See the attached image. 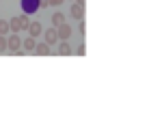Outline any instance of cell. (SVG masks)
Returning a JSON list of instances; mask_svg holds the SVG:
<instances>
[{"label":"cell","instance_id":"obj_5","mask_svg":"<svg viewBox=\"0 0 147 123\" xmlns=\"http://www.w3.org/2000/svg\"><path fill=\"white\" fill-rule=\"evenodd\" d=\"M28 35H30V37H35V39H37V37H41V35H43L41 22H37V19H32V22H30V26H28Z\"/></svg>","mask_w":147,"mask_h":123},{"label":"cell","instance_id":"obj_14","mask_svg":"<svg viewBox=\"0 0 147 123\" xmlns=\"http://www.w3.org/2000/svg\"><path fill=\"white\" fill-rule=\"evenodd\" d=\"M78 32H80V35H84V32H87V24H84V19H80V24H78Z\"/></svg>","mask_w":147,"mask_h":123},{"label":"cell","instance_id":"obj_9","mask_svg":"<svg viewBox=\"0 0 147 123\" xmlns=\"http://www.w3.org/2000/svg\"><path fill=\"white\" fill-rule=\"evenodd\" d=\"M71 52H74V50H71V46H69V39L59 43V54H61V56H69Z\"/></svg>","mask_w":147,"mask_h":123},{"label":"cell","instance_id":"obj_6","mask_svg":"<svg viewBox=\"0 0 147 123\" xmlns=\"http://www.w3.org/2000/svg\"><path fill=\"white\" fill-rule=\"evenodd\" d=\"M69 15L76 19H82L84 17V5H80V2H71V11H69Z\"/></svg>","mask_w":147,"mask_h":123},{"label":"cell","instance_id":"obj_15","mask_svg":"<svg viewBox=\"0 0 147 123\" xmlns=\"http://www.w3.org/2000/svg\"><path fill=\"white\" fill-rule=\"evenodd\" d=\"M65 0H50V7H61Z\"/></svg>","mask_w":147,"mask_h":123},{"label":"cell","instance_id":"obj_16","mask_svg":"<svg viewBox=\"0 0 147 123\" xmlns=\"http://www.w3.org/2000/svg\"><path fill=\"white\" fill-rule=\"evenodd\" d=\"M84 52H87V50H84V46H78V50H76V54H80V56H82Z\"/></svg>","mask_w":147,"mask_h":123},{"label":"cell","instance_id":"obj_18","mask_svg":"<svg viewBox=\"0 0 147 123\" xmlns=\"http://www.w3.org/2000/svg\"><path fill=\"white\" fill-rule=\"evenodd\" d=\"M71 2H76V0H71Z\"/></svg>","mask_w":147,"mask_h":123},{"label":"cell","instance_id":"obj_12","mask_svg":"<svg viewBox=\"0 0 147 123\" xmlns=\"http://www.w3.org/2000/svg\"><path fill=\"white\" fill-rule=\"evenodd\" d=\"M9 50V43H7V35H0V54Z\"/></svg>","mask_w":147,"mask_h":123},{"label":"cell","instance_id":"obj_1","mask_svg":"<svg viewBox=\"0 0 147 123\" xmlns=\"http://www.w3.org/2000/svg\"><path fill=\"white\" fill-rule=\"evenodd\" d=\"M9 26H11V32H20V30H24V28L28 30V26H30L28 13H24V15H13V17L9 19Z\"/></svg>","mask_w":147,"mask_h":123},{"label":"cell","instance_id":"obj_3","mask_svg":"<svg viewBox=\"0 0 147 123\" xmlns=\"http://www.w3.org/2000/svg\"><path fill=\"white\" fill-rule=\"evenodd\" d=\"M22 9H24V13L32 15L41 9V0H22Z\"/></svg>","mask_w":147,"mask_h":123},{"label":"cell","instance_id":"obj_17","mask_svg":"<svg viewBox=\"0 0 147 123\" xmlns=\"http://www.w3.org/2000/svg\"><path fill=\"white\" fill-rule=\"evenodd\" d=\"M76 2H80V5H84V2H87V0H76Z\"/></svg>","mask_w":147,"mask_h":123},{"label":"cell","instance_id":"obj_2","mask_svg":"<svg viewBox=\"0 0 147 123\" xmlns=\"http://www.w3.org/2000/svg\"><path fill=\"white\" fill-rule=\"evenodd\" d=\"M7 43H9V52H18V50H22V37H20V32H11L9 37H7Z\"/></svg>","mask_w":147,"mask_h":123},{"label":"cell","instance_id":"obj_7","mask_svg":"<svg viewBox=\"0 0 147 123\" xmlns=\"http://www.w3.org/2000/svg\"><path fill=\"white\" fill-rule=\"evenodd\" d=\"M56 30H59V39H61V41H67L69 37H71L74 28L67 26V24H61V26H56Z\"/></svg>","mask_w":147,"mask_h":123},{"label":"cell","instance_id":"obj_4","mask_svg":"<svg viewBox=\"0 0 147 123\" xmlns=\"http://www.w3.org/2000/svg\"><path fill=\"white\" fill-rule=\"evenodd\" d=\"M43 41H46L48 46H56V43L61 41V39H59V30H56V26L43 30Z\"/></svg>","mask_w":147,"mask_h":123},{"label":"cell","instance_id":"obj_13","mask_svg":"<svg viewBox=\"0 0 147 123\" xmlns=\"http://www.w3.org/2000/svg\"><path fill=\"white\" fill-rule=\"evenodd\" d=\"M9 30H11L9 22H7V19H0V35H7Z\"/></svg>","mask_w":147,"mask_h":123},{"label":"cell","instance_id":"obj_11","mask_svg":"<svg viewBox=\"0 0 147 123\" xmlns=\"http://www.w3.org/2000/svg\"><path fill=\"white\" fill-rule=\"evenodd\" d=\"M61 24H65V15L61 13V11H56V13L52 15V26H61Z\"/></svg>","mask_w":147,"mask_h":123},{"label":"cell","instance_id":"obj_10","mask_svg":"<svg viewBox=\"0 0 147 123\" xmlns=\"http://www.w3.org/2000/svg\"><path fill=\"white\" fill-rule=\"evenodd\" d=\"M35 54H39V56L50 54V46H48L46 41H39V43H37V48H35Z\"/></svg>","mask_w":147,"mask_h":123},{"label":"cell","instance_id":"obj_8","mask_svg":"<svg viewBox=\"0 0 147 123\" xmlns=\"http://www.w3.org/2000/svg\"><path fill=\"white\" fill-rule=\"evenodd\" d=\"M37 43L39 41L35 39V37H30L28 35L26 39H24V43H22V48H24V52H35V48H37Z\"/></svg>","mask_w":147,"mask_h":123}]
</instances>
